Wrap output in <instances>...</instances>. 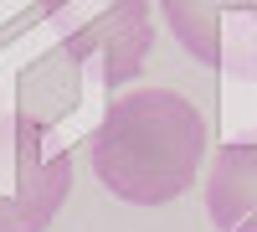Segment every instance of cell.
Masks as SVG:
<instances>
[{
    "label": "cell",
    "instance_id": "1",
    "mask_svg": "<svg viewBox=\"0 0 257 232\" xmlns=\"http://www.w3.org/2000/svg\"><path fill=\"white\" fill-rule=\"evenodd\" d=\"M93 176L128 206H170L206 165V114L175 88L118 93L88 134Z\"/></svg>",
    "mask_w": 257,
    "mask_h": 232
},
{
    "label": "cell",
    "instance_id": "2",
    "mask_svg": "<svg viewBox=\"0 0 257 232\" xmlns=\"http://www.w3.org/2000/svg\"><path fill=\"white\" fill-rule=\"evenodd\" d=\"M47 16L62 31V47L98 67L103 88H123L144 72L155 47L149 0H47Z\"/></svg>",
    "mask_w": 257,
    "mask_h": 232
},
{
    "label": "cell",
    "instance_id": "3",
    "mask_svg": "<svg viewBox=\"0 0 257 232\" xmlns=\"http://www.w3.org/2000/svg\"><path fill=\"white\" fill-rule=\"evenodd\" d=\"M72 196V150L31 119L0 129V232H47Z\"/></svg>",
    "mask_w": 257,
    "mask_h": 232
},
{
    "label": "cell",
    "instance_id": "4",
    "mask_svg": "<svg viewBox=\"0 0 257 232\" xmlns=\"http://www.w3.org/2000/svg\"><path fill=\"white\" fill-rule=\"evenodd\" d=\"M206 217L216 232H257V134L216 150L206 171Z\"/></svg>",
    "mask_w": 257,
    "mask_h": 232
},
{
    "label": "cell",
    "instance_id": "5",
    "mask_svg": "<svg viewBox=\"0 0 257 232\" xmlns=\"http://www.w3.org/2000/svg\"><path fill=\"white\" fill-rule=\"evenodd\" d=\"M165 26L175 31L180 52L196 57L201 67H226L231 62V16H257V0H160Z\"/></svg>",
    "mask_w": 257,
    "mask_h": 232
}]
</instances>
